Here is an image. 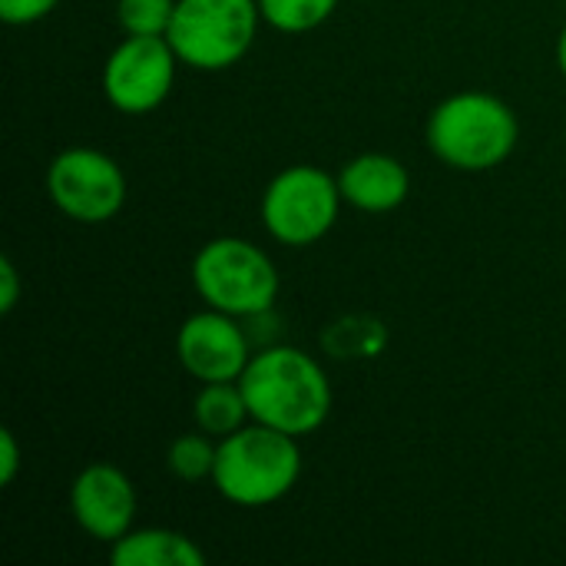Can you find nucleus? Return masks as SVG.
<instances>
[{
	"mask_svg": "<svg viewBox=\"0 0 566 566\" xmlns=\"http://www.w3.org/2000/svg\"><path fill=\"white\" fill-rule=\"evenodd\" d=\"M239 388L252 421L279 428L292 438L315 434L328 421L335 401L325 368L308 352L292 345H265L252 352Z\"/></svg>",
	"mask_w": 566,
	"mask_h": 566,
	"instance_id": "nucleus-1",
	"label": "nucleus"
},
{
	"mask_svg": "<svg viewBox=\"0 0 566 566\" xmlns=\"http://www.w3.org/2000/svg\"><path fill=\"white\" fill-rule=\"evenodd\" d=\"M424 136L444 166L461 172H488L511 159L521 139V123L501 96L461 90L434 106Z\"/></svg>",
	"mask_w": 566,
	"mask_h": 566,
	"instance_id": "nucleus-2",
	"label": "nucleus"
},
{
	"mask_svg": "<svg viewBox=\"0 0 566 566\" xmlns=\"http://www.w3.org/2000/svg\"><path fill=\"white\" fill-rule=\"evenodd\" d=\"M302 478L298 438L249 421L219 441L212 484L235 507H269L292 494Z\"/></svg>",
	"mask_w": 566,
	"mask_h": 566,
	"instance_id": "nucleus-3",
	"label": "nucleus"
},
{
	"mask_svg": "<svg viewBox=\"0 0 566 566\" xmlns=\"http://www.w3.org/2000/svg\"><path fill=\"white\" fill-rule=\"evenodd\" d=\"M192 285L206 308H219L245 322L272 312L279 298V269L255 242L219 235L196 252Z\"/></svg>",
	"mask_w": 566,
	"mask_h": 566,
	"instance_id": "nucleus-4",
	"label": "nucleus"
},
{
	"mask_svg": "<svg viewBox=\"0 0 566 566\" xmlns=\"http://www.w3.org/2000/svg\"><path fill=\"white\" fill-rule=\"evenodd\" d=\"M262 23L259 0H176L166 40L179 63L219 73L235 66L255 43Z\"/></svg>",
	"mask_w": 566,
	"mask_h": 566,
	"instance_id": "nucleus-5",
	"label": "nucleus"
},
{
	"mask_svg": "<svg viewBox=\"0 0 566 566\" xmlns=\"http://www.w3.org/2000/svg\"><path fill=\"white\" fill-rule=\"evenodd\" d=\"M338 176L318 166H289L262 192V222L269 235L282 245L305 249L332 232L342 209Z\"/></svg>",
	"mask_w": 566,
	"mask_h": 566,
	"instance_id": "nucleus-6",
	"label": "nucleus"
},
{
	"mask_svg": "<svg viewBox=\"0 0 566 566\" xmlns=\"http://www.w3.org/2000/svg\"><path fill=\"white\" fill-rule=\"evenodd\" d=\"M46 196L66 219L103 226L126 206V176L113 156L90 146H70L46 166Z\"/></svg>",
	"mask_w": 566,
	"mask_h": 566,
	"instance_id": "nucleus-7",
	"label": "nucleus"
},
{
	"mask_svg": "<svg viewBox=\"0 0 566 566\" xmlns=\"http://www.w3.org/2000/svg\"><path fill=\"white\" fill-rule=\"evenodd\" d=\"M179 56L166 36H133L126 33L103 66V96L113 109L126 116L153 113L166 103L176 83Z\"/></svg>",
	"mask_w": 566,
	"mask_h": 566,
	"instance_id": "nucleus-8",
	"label": "nucleus"
},
{
	"mask_svg": "<svg viewBox=\"0 0 566 566\" xmlns=\"http://www.w3.org/2000/svg\"><path fill=\"white\" fill-rule=\"evenodd\" d=\"M176 358L202 385L239 381L252 361V345L242 328V318L219 308L189 315L176 332Z\"/></svg>",
	"mask_w": 566,
	"mask_h": 566,
	"instance_id": "nucleus-9",
	"label": "nucleus"
},
{
	"mask_svg": "<svg viewBox=\"0 0 566 566\" xmlns=\"http://www.w3.org/2000/svg\"><path fill=\"white\" fill-rule=\"evenodd\" d=\"M70 514L83 534L116 544L136 521V488L116 464H86L70 484Z\"/></svg>",
	"mask_w": 566,
	"mask_h": 566,
	"instance_id": "nucleus-10",
	"label": "nucleus"
},
{
	"mask_svg": "<svg viewBox=\"0 0 566 566\" xmlns=\"http://www.w3.org/2000/svg\"><path fill=\"white\" fill-rule=\"evenodd\" d=\"M342 199L361 212L381 216L398 209L411 192V176L401 159L388 153H361L338 172Z\"/></svg>",
	"mask_w": 566,
	"mask_h": 566,
	"instance_id": "nucleus-11",
	"label": "nucleus"
},
{
	"mask_svg": "<svg viewBox=\"0 0 566 566\" xmlns=\"http://www.w3.org/2000/svg\"><path fill=\"white\" fill-rule=\"evenodd\" d=\"M109 560L116 566H202V547L166 527H143L126 531L116 544H109Z\"/></svg>",
	"mask_w": 566,
	"mask_h": 566,
	"instance_id": "nucleus-12",
	"label": "nucleus"
},
{
	"mask_svg": "<svg viewBox=\"0 0 566 566\" xmlns=\"http://www.w3.org/2000/svg\"><path fill=\"white\" fill-rule=\"evenodd\" d=\"M192 418H196V428L206 431V434H212L216 441L235 434L239 428H245L252 421L239 381H212V385H202L199 395H196V405H192Z\"/></svg>",
	"mask_w": 566,
	"mask_h": 566,
	"instance_id": "nucleus-13",
	"label": "nucleus"
},
{
	"mask_svg": "<svg viewBox=\"0 0 566 566\" xmlns=\"http://www.w3.org/2000/svg\"><path fill=\"white\" fill-rule=\"evenodd\" d=\"M322 348L338 361H371L388 348V328L375 315H345L322 332Z\"/></svg>",
	"mask_w": 566,
	"mask_h": 566,
	"instance_id": "nucleus-14",
	"label": "nucleus"
},
{
	"mask_svg": "<svg viewBox=\"0 0 566 566\" xmlns=\"http://www.w3.org/2000/svg\"><path fill=\"white\" fill-rule=\"evenodd\" d=\"M338 0H259L262 20L279 33H308L335 13Z\"/></svg>",
	"mask_w": 566,
	"mask_h": 566,
	"instance_id": "nucleus-15",
	"label": "nucleus"
},
{
	"mask_svg": "<svg viewBox=\"0 0 566 566\" xmlns=\"http://www.w3.org/2000/svg\"><path fill=\"white\" fill-rule=\"evenodd\" d=\"M216 454H219V441L206 431H196V434H179L169 444L166 464L179 481H206L216 471Z\"/></svg>",
	"mask_w": 566,
	"mask_h": 566,
	"instance_id": "nucleus-16",
	"label": "nucleus"
},
{
	"mask_svg": "<svg viewBox=\"0 0 566 566\" xmlns=\"http://www.w3.org/2000/svg\"><path fill=\"white\" fill-rule=\"evenodd\" d=\"M176 0H116V20L133 36H166Z\"/></svg>",
	"mask_w": 566,
	"mask_h": 566,
	"instance_id": "nucleus-17",
	"label": "nucleus"
},
{
	"mask_svg": "<svg viewBox=\"0 0 566 566\" xmlns=\"http://www.w3.org/2000/svg\"><path fill=\"white\" fill-rule=\"evenodd\" d=\"M60 7V0H0V17L10 27H27L43 17H50Z\"/></svg>",
	"mask_w": 566,
	"mask_h": 566,
	"instance_id": "nucleus-18",
	"label": "nucleus"
},
{
	"mask_svg": "<svg viewBox=\"0 0 566 566\" xmlns=\"http://www.w3.org/2000/svg\"><path fill=\"white\" fill-rule=\"evenodd\" d=\"M20 302V275L10 255L0 259V315H10Z\"/></svg>",
	"mask_w": 566,
	"mask_h": 566,
	"instance_id": "nucleus-19",
	"label": "nucleus"
},
{
	"mask_svg": "<svg viewBox=\"0 0 566 566\" xmlns=\"http://www.w3.org/2000/svg\"><path fill=\"white\" fill-rule=\"evenodd\" d=\"M20 474V444H17V434L10 428L0 431V484H13Z\"/></svg>",
	"mask_w": 566,
	"mask_h": 566,
	"instance_id": "nucleus-20",
	"label": "nucleus"
},
{
	"mask_svg": "<svg viewBox=\"0 0 566 566\" xmlns=\"http://www.w3.org/2000/svg\"><path fill=\"white\" fill-rule=\"evenodd\" d=\"M557 66H560V73H564L566 80V23L564 30H560V36H557Z\"/></svg>",
	"mask_w": 566,
	"mask_h": 566,
	"instance_id": "nucleus-21",
	"label": "nucleus"
}]
</instances>
